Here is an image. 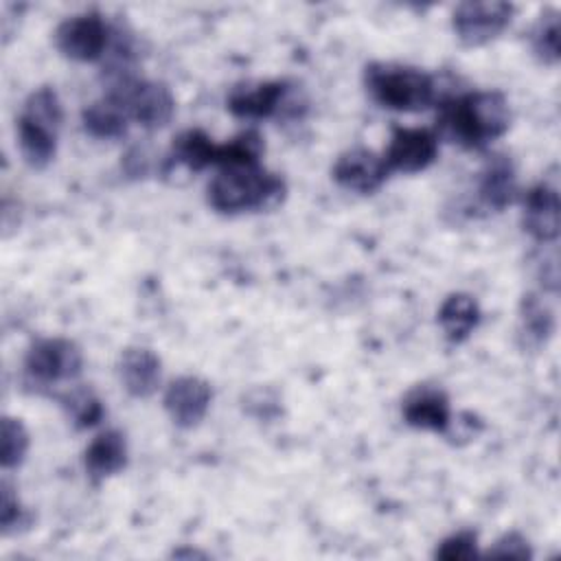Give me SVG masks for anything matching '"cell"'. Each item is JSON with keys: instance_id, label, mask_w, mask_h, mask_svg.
<instances>
[{"instance_id": "obj_1", "label": "cell", "mask_w": 561, "mask_h": 561, "mask_svg": "<svg viewBox=\"0 0 561 561\" xmlns=\"http://www.w3.org/2000/svg\"><path fill=\"white\" fill-rule=\"evenodd\" d=\"M511 125V107L502 92H467L440 103L438 127L445 138L465 149H480Z\"/></svg>"}, {"instance_id": "obj_2", "label": "cell", "mask_w": 561, "mask_h": 561, "mask_svg": "<svg viewBox=\"0 0 561 561\" xmlns=\"http://www.w3.org/2000/svg\"><path fill=\"white\" fill-rule=\"evenodd\" d=\"M287 193L280 175L265 171L261 164L224 167L208 184L206 199L210 208L224 215L245 210H272Z\"/></svg>"}, {"instance_id": "obj_3", "label": "cell", "mask_w": 561, "mask_h": 561, "mask_svg": "<svg viewBox=\"0 0 561 561\" xmlns=\"http://www.w3.org/2000/svg\"><path fill=\"white\" fill-rule=\"evenodd\" d=\"M61 121V101L50 85L28 94L18 118V147L31 169H44L55 158Z\"/></svg>"}, {"instance_id": "obj_4", "label": "cell", "mask_w": 561, "mask_h": 561, "mask_svg": "<svg viewBox=\"0 0 561 561\" xmlns=\"http://www.w3.org/2000/svg\"><path fill=\"white\" fill-rule=\"evenodd\" d=\"M366 90L381 107L397 112H421L436 101L432 75L401 64H370L364 72Z\"/></svg>"}, {"instance_id": "obj_5", "label": "cell", "mask_w": 561, "mask_h": 561, "mask_svg": "<svg viewBox=\"0 0 561 561\" xmlns=\"http://www.w3.org/2000/svg\"><path fill=\"white\" fill-rule=\"evenodd\" d=\"M83 355L81 348L64 337L35 340L24 357V370L31 381L39 386L72 381L81 375Z\"/></svg>"}, {"instance_id": "obj_6", "label": "cell", "mask_w": 561, "mask_h": 561, "mask_svg": "<svg viewBox=\"0 0 561 561\" xmlns=\"http://www.w3.org/2000/svg\"><path fill=\"white\" fill-rule=\"evenodd\" d=\"M513 18V7L497 0H469L454 9L451 26L465 46H482L495 39Z\"/></svg>"}, {"instance_id": "obj_7", "label": "cell", "mask_w": 561, "mask_h": 561, "mask_svg": "<svg viewBox=\"0 0 561 561\" xmlns=\"http://www.w3.org/2000/svg\"><path fill=\"white\" fill-rule=\"evenodd\" d=\"M110 31L99 13H81L64 20L55 31L57 50L75 61H96L107 50Z\"/></svg>"}, {"instance_id": "obj_8", "label": "cell", "mask_w": 561, "mask_h": 561, "mask_svg": "<svg viewBox=\"0 0 561 561\" xmlns=\"http://www.w3.org/2000/svg\"><path fill=\"white\" fill-rule=\"evenodd\" d=\"M438 153V136L423 127H397L383 153L388 171L419 173L427 169Z\"/></svg>"}, {"instance_id": "obj_9", "label": "cell", "mask_w": 561, "mask_h": 561, "mask_svg": "<svg viewBox=\"0 0 561 561\" xmlns=\"http://www.w3.org/2000/svg\"><path fill=\"white\" fill-rule=\"evenodd\" d=\"M294 105L289 88L285 81H254L239 83L228 94V110L237 118H267L285 112Z\"/></svg>"}, {"instance_id": "obj_10", "label": "cell", "mask_w": 561, "mask_h": 561, "mask_svg": "<svg viewBox=\"0 0 561 561\" xmlns=\"http://www.w3.org/2000/svg\"><path fill=\"white\" fill-rule=\"evenodd\" d=\"M388 173L383 156L364 147H353L340 153L333 164V180L342 188L362 195L377 191L386 182Z\"/></svg>"}, {"instance_id": "obj_11", "label": "cell", "mask_w": 561, "mask_h": 561, "mask_svg": "<svg viewBox=\"0 0 561 561\" xmlns=\"http://www.w3.org/2000/svg\"><path fill=\"white\" fill-rule=\"evenodd\" d=\"M210 399L213 390L208 381L193 375H182L167 386L164 410L178 427L188 430L195 427L206 416Z\"/></svg>"}, {"instance_id": "obj_12", "label": "cell", "mask_w": 561, "mask_h": 561, "mask_svg": "<svg viewBox=\"0 0 561 561\" xmlns=\"http://www.w3.org/2000/svg\"><path fill=\"white\" fill-rule=\"evenodd\" d=\"M403 419L408 425L416 430H430L445 434L451 423V410L449 399L440 388L434 386H416L412 388L401 405Z\"/></svg>"}, {"instance_id": "obj_13", "label": "cell", "mask_w": 561, "mask_h": 561, "mask_svg": "<svg viewBox=\"0 0 561 561\" xmlns=\"http://www.w3.org/2000/svg\"><path fill=\"white\" fill-rule=\"evenodd\" d=\"M524 228L537 241L559 237V193L554 184L539 182L524 197Z\"/></svg>"}, {"instance_id": "obj_14", "label": "cell", "mask_w": 561, "mask_h": 561, "mask_svg": "<svg viewBox=\"0 0 561 561\" xmlns=\"http://www.w3.org/2000/svg\"><path fill=\"white\" fill-rule=\"evenodd\" d=\"M118 375L123 388L136 397L147 399L151 397L162 379V364L160 357L149 348H127L118 359Z\"/></svg>"}, {"instance_id": "obj_15", "label": "cell", "mask_w": 561, "mask_h": 561, "mask_svg": "<svg viewBox=\"0 0 561 561\" xmlns=\"http://www.w3.org/2000/svg\"><path fill=\"white\" fill-rule=\"evenodd\" d=\"M478 197L489 210H504L517 197V178L508 158L493 156L486 160L480 182Z\"/></svg>"}, {"instance_id": "obj_16", "label": "cell", "mask_w": 561, "mask_h": 561, "mask_svg": "<svg viewBox=\"0 0 561 561\" xmlns=\"http://www.w3.org/2000/svg\"><path fill=\"white\" fill-rule=\"evenodd\" d=\"M127 465V440L118 430H105L85 449V469L92 478H107Z\"/></svg>"}, {"instance_id": "obj_17", "label": "cell", "mask_w": 561, "mask_h": 561, "mask_svg": "<svg viewBox=\"0 0 561 561\" xmlns=\"http://www.w3.org/2000/svg\"><path fill=\"white\" fill-rule=\"evenodd\" d=\"M438 322H440L445 337L454 344H460L478 327L480 307H478L476 298L469 294H462V291L449 294L438 309Z\"/></svg>"}, {"instance_id": "obj_18", "label": "cell", "mask_w": 561, "mask_h": 561, "mask_svg": "<svg viewBox=\"0 0 561 561\" xmlns=\"http://www.w3.org/2000/svg\"><path fill=\"white\" fill-rule=\"evenodd\" d=\"M171 162L184 164L191 171H202L210 164H217L219 145L213 142L202 129H186L182 131L171 147Z\"/></svg>"}, {"instance_id": "obj_19", "label": "cell", "mask_w": 561, "mask_h": 561, "mask_svg": "<svg viewBox=\"0 0 561 561\" xmlns=\"http://www.w3.org/2000/svg\"><path fill=\"white\" fill-rule=\"evenodd\" d=\"M81 118H83V127L90 136L105 138V140L121 138L127 131V121H129V116L125 114L121 103L110 96H103L101 101L90 103L83 110Z\"/></svg>"}, {"instance_id": "obj_20", "label": "cell", "mask_w": 561, "mask_h": 561, "mask_svg": "<svg viewBox=\"0 0 561 561\" xmlns=\"http://www.w3.org/2000/svg\"><path fill=\"white\" fill-rule=\"evenodd\" d=\"M552 331H554V316L550 307L535 294L524 296L519 307V337L524 340V346L537 348L546 344Z\"/></svg>"}, {"instance_id": "obj_21", "label": "cell", "mask_w": 561, "mask_h": 561, "mask_svg": "<svg viewBox=\"0 0 561 561\" xmlns=\"http://www.w3.org/2000/svg\"><path fill=\"white\" fill-rule=\"evenodd\" d=\"M59 401L66 408L68 416L75 421V425L81 430L96 425L103 416V405L90 388L77 386V388L68 390L66 394H61Z\"/></svg>"}, {"instance_id": "obj_22", "label": "cell", "mask_w": 561, "mask_h": 561, "mask_svg": "<svg viewBox=\"0 0 561 561\" xmlns=\"http://www.w3.org/2000/svg\"><path fill=\"white\" fill-rule=\"evenodd\" d=\"M530 46L539 61H543L546 66H554L559 61V11L541 13L539 22L530 33Z\"/></svg>"}, {"instance_id": "obj_23", "label": "cell", "mask_w": 561, "mask_h": 561, "mask_svg": "<svg viewBox=\"0 0 561 561\" xmlns=\"http://www.w3.org/2000/svg\"><path fill=\"white\" fill-rule=\"evenodd\" d=\"M0 462H2V469H15L24 462L26 458V451H28V432L26 427L22 425L20 419H13V416H4L2 419V430H0Z\"/></svg>"}, {"instance_id": "obj_24", "label": "cell", "mask_w": 561, "mask_h": 561, "mask_svg": "<svg viewBox=\"0 0 561 561\" xmlns=\"http://www.w3.org/2000/svg\"><path fill=\"white\" fill-rule=\"evenodd\" d=\"M478 554V535L473 530H458L440 541L436 548V557L445 561L471 559Z\"/></svg>"}, {"instance_id": "obj_25", "label": "cell", "mask_w": 561, "mask_h": 561, "mask_svg": "<svg viewBox=\"0 0 561 561\" xmlns=\"http://www.w3.org/2000/svg\"><path fill=\"white\" fill-rule=\"evenodd\" d=\"M489 557L493 559H530L533 550L528 546V539L522 537L519 533H506L502 535L493 548L489 550Z\"/></svg>"}, {"instance_id": "obj_26", "label": "cell", "mask_w": 561, "mask_h": 561, "mask_svg": "<svg viewBox=\"0 0 561 561\" xmlns=\"http://www.w3.org/2000/svg\"><path fill=\"white\" fill-rule=\"evenodd\" d=\"M24 522V508L20 506L18 495L13 493V486L4 480L2 482V502H0V524L2 530L9 533L13 526Z\"/></svg>"}]
</instances>
